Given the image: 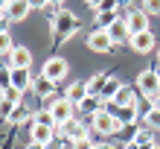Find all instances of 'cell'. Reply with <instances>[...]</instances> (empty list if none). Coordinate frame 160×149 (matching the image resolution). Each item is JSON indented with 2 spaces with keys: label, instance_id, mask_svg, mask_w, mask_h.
Masks as SVG:
<instances>
[{
  "label": "cell",
  "instance_id": "cell-27",
  "mask_svg": "<svg viewBox=\"0 0 160 149\" xmlns=\"http://www.w3.org/2000/svg\"><path fill=\"white\" fill-rule=\"evenodd\" d=\"M12 88V67H0V94Z\"/></svg>",
  "mask_w": 160,
  "mask_h": 149
},
{
  "label": "cell",
  "instance_id": "cell-22",
  "mask_svg": "<svg viewBox=\"0 0 160 149\" xmlns=\"http://www.w3.org/2000/svg\"><path fill=\"white\" fill-rule=\"evenodd\" d=\"M88 6H90V9H93L96 15H105V12H117V3H114V0H90Z\"/></svg>",
  "mask_w": 160,
  "mask_h": 149
},
{
  "label": "cell",
  "instance_id": "cell-20",
  "mask_svg": "<svg viewBox=\"0 0 160 149\" xmlns=\"http://www.w3.org/2000/svg\"><path fill=\"white\" fill-rule=\"evenodd\" d=\"M108 35H111V41L114 44H122V41H131V32H128V26H125V21H117L114 26L108 29Z\"/></svg>",
  "mask_w": 160,
  "mask_h": 149
},
{
  "label": "cell",
  "instance_id": "cell-3",
  "mask_svg": "<svg viewBox=\"0 0 160 149\" xmlns=\"http://www.w3.org/2000/svg\"><path fill=\"white\" fill-rule=\"evenodd\" d=\"M47 108L52 111V120H55V126H67V123H73V102L67 99V97H52L50 102H47Z\"/></svg>",
  "mask_w": 160,
  "mask_h": 149
},
{
  "label": "cell",
  "instance_id": "cell-29",
  "mask_svg": "<svg viewBox=\"0 0 160 149\" xmlns=\"http://www.w3.org/2000/svg\"><path fill=\"white\" fill-rule=\"evenodd\" d=\"M143 12L146 15H160V0H148V3H143Z\"/></svg>",
  "mask_w": 160,
  "mask_h": 149
},
{
  "label": "cell",
  "instance_id": "cell-7",
  "mask_svg": "<svg viewBox=\"0 0 160 149\" xmlns=\"http://www.w3.org/2000/svg\"><path fill=\"white\" fill-rule=\"evenodd\" d=\"M125 26L131 35H140V32H148V15L143 9H131L128 18H125Z\"/></svg>",
  "mask_w": 160,
  "mask_h": 149
},
{
  "label": "cell",
  "instance_id": "cell-19",
  "mask_svg": "<svg viewBox=\"0 0 160 149\" xmlns=\"http://www.w3.org/2000/svg\"><path fill=\"white\" fill-rule=\"evenodd\" d=\"M88 97L90 94H88V85H84V82H73V85L67 88V99L73 102V105H82Z\"/></svg>",
  "mask_w": 160,
  "mask_h": 149
},
{
  "label": "cell",
  "instance_id": "cell-31",
  "mask_svg": "<svg viewBox=\"0 0 160 149\" xmlns=\"http://www.w3.org/2000/svg\"><path fill=\"white\" fill-rule=\"evenodd\" d=\"M26 149H47V146H38V143H29V146H26Z\"/></svg>",
  "mask_w": 160,
  "mask_h": 149
},
{
  "label": "cell",
  "instance_id": "cell-35",
  "mask_svg": "<svg viewBox=\"0 0 160 149\" xmlns=\"http://www.w3.org/2000/svg\"><path fill=\"white\" fill-rule=\"evenodd\" d=\"M0 15H3V9H0Z\"/></svg>",
  "mask_w": 160,
  "mask_h": 149
},
{
  "label": "cell",
  "instance_id": "cell-15",
  "mask_svg": "<svg viewBox=\"0 0 160 149\" xmlns=\"http://www.w3.org/2000/svg\"><path fill=\"white\" fill-rule=\"evenodd\" d=\"M32 82H35V76L29 70H12V88L15 91L26 94V91H32Z\"/></svg>",
  "mask_w": 160,
  "mask_h": 149
},
{
  "label": "cell",
  "instance_id": "cell-11",
  "mask_svg": "<svg viewBox=\"0 0 160 149\" xmlns=\"http://www.w3.org/2000/svg\"><path fill=\"white\" fill-rule=\"evenodd\" d=\"M29 141L32 143H38V146H50L52 141H55V129H50V126H29Z\"/></svg>",
  "mask_w": 160,
  "mask_h": 149
},
{
  "label": "cell",
  "instance_id": "cell-17",
  "mask_svg": "<svg viewBox=\"0 0 160 149\" xmlns=\"http://www.w3.org/2000/svg\"><path fill=\"white\" fill-rule=\"evenodd\" d=\"M105 108H108V102L102 99V97H88V99L79 105V111H82V114H88V117L99 114V111H105Z\"/></svg>",
  "mask_w": 160,
  "mask_h": 149
},
{
  "label": "cell",
  "instance_id": "cell-28",
  "mask_svg": "<svg viewBox=\"0 0 160 149\" xmlns=\"http://www.w3.org/2000/svg\"><path fill=\"white\" fill-rule=\"evenodd\" d=\"M15 50V44H12V35H9V32H0V53H12Z\"/></svg>",
  "mask_w": 160,
  "mask_h": 149
},
{
  "label": "cell",
  "instance_id": "cell-34",
  "mask_svg": "<svg viewBox=\"0 0 160 149\" xmlns=\"http://www.w3.org/2000/svg\"><path fill=\"white\" fill-rule=\"evenodd\" d=\"M157 61H160V53H157Z\"/></svg>",
  "mask_w": 160,
  "mask_h": 149
},
{
  "label": "cell",
  "instance_id": "cell-4",
  "mask_svg": "<svg viewBox=\"0 0 160 149\" xmlns=\"http://www.w3.org/2000/svg\"><path fill=\"white\" fill-rule=\"evenodd\" d=\"M67 70H70L67 59H61V56H50V59L44 61V67H41V76H47L50 82H61L64 76H67Z\"/></svg>",
  "mask_w": 160,
  "mask_h": 149
},
{
  "label": "cell",
  "instance_id": "cell-18",
  "mask_svg": "<svg viewBox=\"0 0 160 149\" xmlns=\"http://www.w3.org/2000/svg\"><path fill=\"white\" fill-rule=\"evenodd\" d=\"M108 73H96V76H90L84 85H88V94L90 97H102V91H105V85H108Z\"/></svg>",
  "mask_w": 160,
  "mask_h": 149
},
{
  "label": "cell",
  "instance_id": "cell-30",
  "mask_svg": "<svg viewBox=\"0 0 160 149\" xmlns=\"http://www.w3.org/2000/svg\"><path fill=\"white\" fill-rule=\"evenodd\" d=\"M73 149H96V143H93V137H84V141L73 143Z\"/></svg>",
  "mask_w": 160,
  "mask_h": 149
},
{
  "label": "cell",
  "instance_id": "cell-8",
  "mask_svg": "<svg viewBox=\"0 0 160 149\" xmlns=\"http://www.w3.org/2000/svg\"><path fill=\"white\" fill-rule=\"evenodd\" d=\"M88 47L93 53H111V50H114V41H111V35L105 29H93L88 35Z\"/></svg>",
  "mask_w": 160,
  "mask_h": 149
},
{
  "label": "cell",
  "instance_id": "cell-10",
  "mask_svg": "<svg viewBox=\"0 0 160 149\" xmlns=\"http://www.w3.org/2000/svg\"><path fill=\"white\" fill-rule=\"evenodd\" d=\"M9 67L12 70H29L32 67V53L26 47H18L15 44V50L9 53Z\"/></svg>",
  "mask_w": 160,
  "mask_h": 149
},
{
  "label": "cell",
  "instance_id": "cell-13",
  "mask_svg": "<svg viewBox=\"0 0 160 149\" xmlns=\"http://www.w3.org/2000/svg\"><path fill=\"white\" fill-rule=\"evenodd\" d=\"M111 105H114V108H131V105H137L134 88H131V85H122V88L117 91V97L111 99Z\"/></svg>",
  "mask_w": 160,
  "mask_h": 149
},
{
  "label": "cell",
  "instance_id": "cell-23",
  "mask_svg": "<svg viewBox=\"0 0 160 149\" xmlns=\"http://www.w3.org/2000/svg\"><path fill=\"white\" fill-rule=\"evenodd\" d=\"M21 105V102H12V99H6V97H0V120H12V114H15V108Z\"/></svg>",
  "mask_w": 160,
  "mask_h": 149
},
{
  "label": "cell",
  "instance_id": "cell-2",
  "mask_svg": "<svg viewBox=\"0 0 160 149\" xmlns=\"http://www.w3.org/2000/svg\"><path fill=\"white\" fill-rule=\"evenodd\" d=\"M90 129H93L96 135H117V132H122L119 120L114 117V111H108V108L90 117Z\"/></svg>",
  "mask_w": 160,
  "mask_h": 149
},
{
  "label": "cell",
  "instance_id": "cell-33",
  "mask_svg": "<svg viewBox=\"0 0 160 149\" xmlns=\"http://www.w3.org/2000/svg\"><path fill=\"white\" fill-rule=\"evenodd\" d=\"M122 149H131V146H122Z\"/></svg>",
  "mask_w": 160,
  "mask_h": 149
},
{
  "label": "cell",
  "instance_id": "cell-12",
  "mask_svg": "<svg viewBox=\"0 0 160 149\" xmlns=\"http://www.w3.org/2000/svg\"><path fill=\"white\" fill-rule=\"evenodd\" d=\"M32 94L38 97V99H47V102H50V99L55 97V82H50L47 76H35V82H32Z\"/></svg>",
  "mask_w": 160,
  "mask_h": 149
},
{
  "label": "cell",
  "instance_id": "cell-21",
  "mask_svg": "<svg viewBox=\"0 0 160 149\" xmlns=\"http://www.w3.org/2000/svg\"><path fill=\"white\" fill-rule=\"evenodd\" d=\"M32 123L35 126H50V129H55V120H52V111L50 108H41V111H35V114H32Z\"/></svg>",
  "mask_w": 160,
  "mask_h": 149
},
{
  "label": "cell",
  "instance_id": "cell-16",
  "mask_svg": "<svg viewBox=\"0 0 160 149\" xmlns=\"http://www.w3.org/2000/svg\"><path fill=\"white\" fill-rule=\"evenodd\" d=\"M137 114H140V105H131V108H114V117L119 120L122 129L134 126V123H137Z\"/></svg>",
  "mask_w": 160,
  "mask_h": 149
},
{
  "label": "cell",
  "instance_id": "cell-36",
  "mask_svg": "<svg viewBox=\"0 0 160 149\" xmlns=\"http://www.w3.org/2000/svg\"><path fill=\"white\" fill-rule=\"evenodd\" d=\"M0 97H3V94H0Z\"/></svg>",
  "mask_w": 160,
  "mask_h": 149
},
{
  "label": "cell",
  "instance_id": "cell-32",
  "mask_svg": "<svg viewBox=\"0 0 160 149\" xmlns=\"http://www.w3.org/2000/svg\"><path fill=\"white\" fill-rule=\"evenodd\" d=\"M152 149H160V143H154V146H152Z\"/></svg>",
  "mask_w": 160,
  "mask_h": 149
},
{
  "label": "cell",
  "instance_id": "cell-14",
  "mask_svg": "<svg viewBox=\"0 0 160 149\" xmlns=\"http://www.w3.org/2000/svg\"><path fill=\"white\" fill-rule=\"evenodd\" d=\"M64 137H67L70 143H79V141H84V137H90V129L84 123H79V120H73V123L64 126Z\"/></svg>",
  "mask_w": 160,
  "mask_h": 149
},
{
  "label": "cell",
  "instance_id": "cell-26",
  "mask_svg": "<svg viewBox=\"0 0 160 149\" xmlns=\"http://www.w3.org/2000/svg\"><path fill=\"white\" fill-rule=\"evenodd\" d=\"M23 120H32L29 108H26V102H21V105L15 108V114H12V120H9V123H23Z\"/></svg>",
  "mask_w": 160,
  "mask_h": 149
},
{
  "label": "cell",
  "instance_id": "cell-24",
  "mask_svg": "<svg viewBox=\"0 0 160 149\" xmlns=\"http://www.w3.org/2000/svg\"><path fill=\"white\" fill-rule=\"evenodd\" d=\"M119 88H122V82H119V79H114V76H111V79H108V85H105V91H102V99H105V102H108V105H111V99H114V97H117V91H119Z\"/></svg>",
  "mask_w": 160,
  "mask_h": 149
},
{
  "label": "cell",
  "instance_id": "cell-9",
  "mask_svg": "<svg viewBox=\"0 0 160 149\" xmlns=\"http://www.w3.org/2000/svg\"><path fill=\"white\" fill-rule=\"evenodd\" d=\"M131 50L134 53H140V56H146V53H152L154 47H157V41H154V32L148 29V32H140V35H131Z\"/></svg>",
  "mask_w": 160,
  "mask_h": 149
},
{
  "label": "cell",
  "instance_id": "cell-25",
  "mask_svg": "<svg viewBox=\"0 0 160 149\" xmlns=\"http://www.w3.org/2000/svg\"><path fill=\"white\" fill-rule=\"evenodd\" d=\"M143 123H146V129H157L160 132V108H148L146 117H143Z\"/></svg>",
  "mask_w": 160,
  "mask_h": 149
},
{
  "label": "cell",
  "instance_id": "cell-6",
  "mask_svg": "<svg viewBox=\"0 0 160 149\" xmlns=\"http://www.w3.org/2000/svg\"><path fill=\"white\" fill-rule=\"evenodd\" d=\"M32 12V3H26V0H12V3H3V18L6 21H26V15Z\"/></svg>",
  "mask_w": 160,
  "mask_h": 149
},
{
  "label": "cell",
  "instance_id": "cell-1",
  "mask_svg": "<svg viewBox=\"0 0 160 149\" xmlns=\"http://www.w3.org/2000/svg\"><path fill=\"white\" fill-rule=\"evenodd\" d=\"M79 29V18L67 12V9H61L58 15H52V32L58 35V38H73Z\"/></svg>",
  "mask_w": 160,
  "mask_h": 149
},
{
  "label": "cell",
  "instance_id": "cell-5",
  "mask_svg": "<svg viewBox=\"0 0 160 149\" xmlns=\"http://www.w3.org/2000/svg\"><path fill=\"white\" fill-rule=\"evenodd\" d=\"M137 88L143 91L146 97L160 94V70H140L137 73Z\"/></svg>",
  "mask_w": 160,
  "mask_h": 149
}]
</instances>
